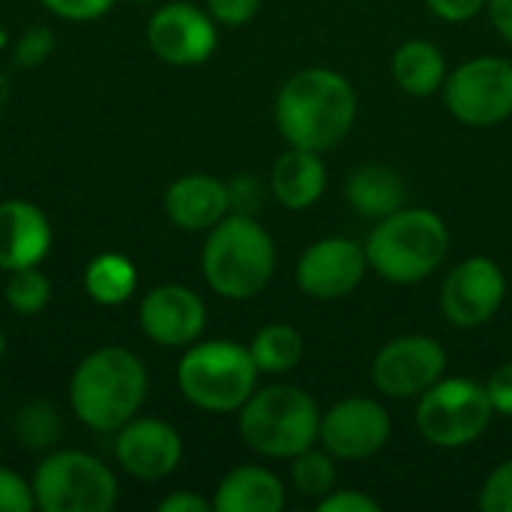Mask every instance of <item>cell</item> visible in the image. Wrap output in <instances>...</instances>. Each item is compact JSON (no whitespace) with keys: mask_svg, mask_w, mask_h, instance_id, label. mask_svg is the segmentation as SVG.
<instances>
[{"mask_svg":"<svg viewBox=\"0 0 512 512\" xmlns=\"http://www.w3.org/2000/svg\"><path fill=\"white\" fill-rule=\"evenodd\" d=\"M228 189H231V210L234 213H252L261 204V189H258L255 177H249V174H240L234 183H228Z\"/></svg>","mask_w":512,"mask_h":512,"instance_id":"cell-36","label":"cell"},{"mask_svg":"<svg viewBox=\"0 0 512 512\" xmlns=\"http://www.w3.org/2000/svg\"><path fill=\"white\" fill-rule=\"evenodd\" d=\"M477 507L483 512H512V459L501 462L480 486Z\"/></svg>","mask_w":512,"mask_h":512,"instance_id":"cell-28","label":"cell"},{"mask_svg":"<svg viewBox=\"0 0 512 512\" xmlns=\"http://www.w3.org/2000/svg\"><path fill=\"white\" fill-rule=\"evenodd\" d=\"M138 324L153 345L183 351L201 339L207 327V306L186 285H156L141 297Z\"/></svg>","mask_w":512,"mask_h":512,"instance_id":"cell-15","label":"cell"},{"mask_svg":"<svg viewBox=\"0 0 512 512\" xmlns=\"http://www.w3.org/2000/svg\"><path fill=\"white\" fill-rule=\"evenodd\" d=\"M447 111L471 126L489 129L512 117V60L498 54H480L456 66L444 87Z\"/></svg>","mask_w":512,"mask_h":512,"instance_id":"cell-9","label":"cell"},{"mask_svg":"<svg viewBox=\"0 0 512 512\" xmlns=\"http://www.w3.org/2000/svg\"><path fill=\"white\" fill-rule=\"evenodd\" d=\"M138 3H150V0H138Z\"/></svg>","mask_w":512,"mask_h":512,"instance_id":"cell-40","label":"cell"},{"mask_svg":"<svg viewBox=\"0 0 512 512\" xmlns=\"http://www.w3.org/2000/svg\"><path fill=\"white\" fill-rule=\"evenodd\" d=\"M318 512H381V504L360 489H333L321 501H315Z\"/></svg>","mask_w":512,"mask_h":512,"instance_id":"cell-31","label":"cell"},{"mask_svg":"<svg viewBox=\"0 0 512 512\" xmlns=\"http://www.w3.org/2000/svg\"><path fill=\"white\" fill-rule=\"evenodd\" d=\"M138 288V270L126 255L102 252L84 270V291L99 306H123Z\"/></svg>","mask_w":512,"mask_h":512,"instance_id":"cell-23","label":"cell"},{"mask_svg":"<svg viewBox=\"0 0 512 512\" xmlns=\"http://www.w3.org/2000/svg\"><path fill=\"white\" fill-rule=\"evenodd\" d=\"M258 366L249 345L231 339H207L183 348L177 363V387L189 405L207 414H237L258 390Z\"/></svg>","mask_w":512,"mask_h":512,"instance_id":"cell-6","label":"cell"},{"mask_svg":"<svg viewBox=\"0 0 512 512\" xmlns=\"http://www.w3.org/2000/svg\"><path fill=\"white\" fill-rule=\"evenodd\" d=\"M363 249L378 279L405 288L441 270L450 255V228L429 207H399L372 225Z\"/></svg>","mask_w":512,"mask_h":512,"instance_id":"cell-3","label":"cell"},{"mask_svg":"<svg viewBox=\"0 0 512 512\" xmlns=\"http://www.w3.org/2000/svg\"><path fill=\"white\" fill-rule=\"evenodd\" d=\"M345 198H348V204L354 207L357 216L378 222V219L396 213L399 207H405L408 186H405V177L396 168L381 165V162H366V165H357L348 174Z\"/></svg>","mask_w":512,"mask_h":512,"instance_id":"cell-21","label":"cell"},{"mask_svg":"<svg viewBox=\"0 0 512 512\" xmlns=\"http://www.w3.org/2000/svg\"><path fill=\"white\" fill-rule=\"evenodd\" d=\"M393 438L390 411L369 396H348L321 414L318 444L336 462H363L378 456Z\"/></svg>","mask_w":512,"mask_h":512,"instance_id":"cell-12","label":"cell"},{"mask_svg":"<svg viewBox=\"0 0 512 512\" xmlns=\"http://www.w3.org/2000/svg\"><path fill=\"white\" fill-rule=\"evenodd\" d=\"M486 393H489V402H492L495 414L510 417L512 420V360L501 363V366L489 375Z\"/></svg>","mask_w":512,"mask_h":512,"instance_id":"cell-34","label":"cell"},{"mask_svg":"<svg viewBox=\"0 0 512 512\" xmlns=\"http://www.w3.org/2000/svg\"><path fill=\"white\" fill-rule=\"evenodd\" d=\"M327 162L324 153L288 147L270 168V192L285 210L303 213L321 201L327 192Z\"/></svg>","mask_w":512,"mask_h":512,"instance_id":"cell-19","label":"cell"},{"mask_svg":"<svg viewBox=\"0 0 512 512\" xmlns=\"http://www.w3.org/2000/svg\"><path fill=\"white\" fill-rule=\"evenodd\" d=\"M3 300L12 315H39L51 303V282L39 267L12 270L3 288Z\"/></svg>","mask_w":512,"mask_h":512,"instance_id":"cell-27","label":"cell"},{"mask_svg":"<svg viewBox=\"0 0 512 512\" xmlns=\"http://www.w3.org/2000/svg\"><path fill=\"white\" fill-rule=\"evenodd\" d=\"M285 504V483L264 465L231 468L213 495L216 512H282Z\"/></svg>","mask_w":512,"mask_h":512,"instance_id":"cell-20","label":"cell"},{"mask_svg":"<svg viewBox=\"0 0 512 512\" xmlns=\"http://www.w3.org/2000/svg\"><path fill=\"white\" fill-rule=\"evenodd\" d=\"M273 120L288 147L330 153L354 129L357 90L348 75L330 66L300 69L279 87Z\"/></svg>","mask_w":512,"mask_h":512,"instance_id":"cell-1","label":"cell"},{"mask_svg":"<svg viewBox=\"0 0 512 512\" xmlns=\"http://www.w3.org/2000/svg\"><path fill=\"white\" fill-rule=\"evenodd\" d=\"M162 207L177 231L207 234L231 213V189L213 174H183L165 189Z\"/></svg>","mask_w":512,"mask_h":512,"instance_id":"cell-17","label":"cell"},{"mask_svg":"<svg viewBox=\"0 0 512 512\" xmlns=\"http://www.w3.org/2000/svg\"><path fill=\"white\" fill-rule=\"evenodd\" d=\"M114 435H117L114 456L120 468L135 480H147V483L165 480L183 462L180 432L159 417H132Z\"/></svg>","mask_w":512,"mask_h":512,"instance_id":"cell-16","label":"cell"},{"mask_svg":"<svg viewBox=\"0 0 512 512\" xmlns=\"http://www.w3.org/2000/svg\"><path fill=\"white\" fill-rule=\"evenodd\" d=\"M147 45L168 66H201L213 57L219 30L207 9L174 0L150 15Z\"/></svg>","mask_w":512,"mask_h":512,"instance_id":"cell-13","label":"cell"},{"mask_svg":"<svg viewBox=\"0 0 512 512\" xmlns=\"http://www.w3.org/2000/svg\"><path fill=\"white\" fill-rule=\"evenodd\" d=\"M369 273L366 249L354 237H321L297 261V288L321 303H333L360 288Z\"/></svg>","mask_w":512,"mask_h":512,"instance_id":"cell-14","label":"cell"},{"mask_svg":"<svg viewBox=\"0 0 512 512\" xmlns=\"http://www.w3.org/2000/svg\"><path fill=\"white\" fill-rule=\"evenodd\" d=\"M147 369L129 348H99L87 354L69 378L72 414L93 432H117L141 414L147 402Z\"/></svg>","mask_w":512,"mask_h":512,"instance_id":"cell-2","label":"cell"},{"mask_svg":"<svg viewBox=\"0 0 512 512\" xmlns=\"http://www.w3.org/2000/svg\"><path fill=\"white\" fill-rule=\"evenodd\" d=\"M429 12L447 24H465L471 18H477L480 12H486L489 0H426Z\"/></svg>","mask_w":512,"mask_h":512,"instance_id":"cell-33","label":"cell"},{"mask_svg":"<svg viewBox=\"0 0 512 512\" xmlns=\"http://www.w3.org/2000/svg\"><path fill=\"white\" fill-rule=\"evenodd\" d=\"M12 435L27 450H51L63 435L60 411L51 402H27L12 417Z\"/></svg>","mask_w":512,"mask_h":512,"instance_id":"cell-26","label":"cell"},{"mask_svg":"<svg viewBox=\"0 0 512 512\" xmlns=\"http://www.w3.org/2000/svg\"><path fill=\"white\" fill-rule=\"evenodd\" d=\"M51 252V222L33 204L21 198L0 201V270L39 267Z\"/></svg>","mask_w":512,"mask_h":512,"instance_id":"cell-18","label":"cell"},{"mask_svg":"<svg viewBox=\"0 0 512 512\" xmlns=\"http://www.w3.org/2000/svg\"><path fill=\"white\" fill-rule=\"evenodd\" d=\"M39 3L63 21H96L108 15L117 0H39Z\"/></svg>","mask_w":512,"mask_h":512,"instance_id":"cell-30","label":"cell"},{"mask_svg":"<svg viewBox=\"0 0 512 512\" xmlns=\"http://www.w3.org/2000/svg\"><path fill=\"white\" fill-rule=\"evenodd\" d=\"M51 45H54L51 42V33L42 30V27H33L30 33L21 36L18 48H15V60L21 66H36V63H42L51 54Z\"/></svg>","mask_w":512,"mask_h":512,"instance_id":"cell-35","label":"cell"},{"mask_svg":"<svg viewBox=\"0 0 512 512\" xmlns=\"http://www.w3.org/2000/svg\"><path fill=\"white\" fill-rule=\"evenodd\" d=\"M204 9L213 15L216 24L240 27V24H249L258 15L261 0H204Z\"/></svg>","mask_w":512,"mask_h":512,"instance_id":"cell-32","label":"cell"},{"mask_svg":"<svg viewBox=\"0 0 512 512\" xmlns=\"http://www.w3.org/2000/svg\"><path fill=\"white\" fill-rule=\"evenodd\" d=\"M36 510V498H33V486L30 480H24L21 474L0 468V512H33Z\"/></svg>","mask_w":512,"mask_h":512,"instance_id":"cell-29","label":"cell"},{"mask_svg":"<svg viewBox=\"0 0 512 512\" xmlns=\"http://www.w3.org/2000/svg\"><path fill=\"white\" fill-rule=\"evenodd\" d=\"M390 72H393V81L399 84V90H405L414 99H426V96L441 93V87L450 75L444 51L429 39L402 42L393 51Z\"/></svg>","mask_w":512,"mask_h":512,"instance_id":"cell-22","label":"cell"},{"mask_svg":"<svg viewBox=\"0 0 512 512\" xmlns=\"http://www.w3.org/2000/svg\"><path fill=\"white\" fill-rule=\"evenodd\" d=\"M495 420L486 384L474 378H441L417 396L414 423L426 444L438 450H462L477 444Z\"/></svg>","mask_w":512,"mask_h":512,"instance_id":"cell-7","label":"cell"},{"mask_svg":"<svg viewBox=\"0 0 512 512\" xmlns=\"http://www.w3.org/2000/svg\"><path fill=\"white\" fill-rule=\"evenodd\" d=\"M486 12H489L495 30L501 33V39L512 45V0H489Z\"/></svg>","mask_w":512,"mask_h":512,"instance_id":"cell-38","label":"cell"},{"mask_svg":"<svg viewBox=\"0 0 512 512\" xmlns=\"http://www.w3.org/2000/svg\"><path fill=\"white\" fill-rule=\"evenodd\" d=\"M507 300V273L489 255L459 261L441 285V312L459 330L486 327Z\"/></svg>","mask_w":512,"mask_h":512,"instance_id":"cell-11","label":"cell"},{"mask_svg":"<svg viewBox=\"0 0 512 512\" xmlns=\"http://www.w3.org/2000/svg\"><path fill=\"white\" fill-rule=\"evenodd\" d=\"M303 351H306L303 333L291 324H282V321L264 324L249 342V354H252L261 375L294 372L303 360Z\"/></svg>","mask_w":512,"mask_h":512,"instance_id":"cell-24","label":"cell"},{"mask_svg":"<svg viewBox=\"0 0 512 512\" xmlns=\"http://www.w3.org/2000/svg\"><path fill=\"white\" fill-rule=\"evenodd\" d=\"M237 429L243 444L258 456L291 462L318 444L321 408L303 387L270 384L258 387L237 411Z\"/></svg>","mask_w":512,"mask_h":512,"instance_id":"cell-5","label":"cell"},{"mask_svg":"<svg viewBox=\"0 0 512 512\" xmlns=\"http://www.w3.org/2000/svg\"><path fill=\"white\" fill-rule=\"evenodd\" d=\"M201 273L213 294L225 300H252L276 273V240L252 213L231 210L207 231Z\"/></svg>","mask_w":512,"mask_h":512,"instance_id":"cell-4","label":"cell"},{"mask_svg":"<svg viewBox=\"0 0 512 512\" xmlns=\"http://www.w3.org/2000/svg\"><path fill=\"white\" fill-rule=\"evenodd\" d=\"M213 501L195 495V492H171L159 501V512H210Z\"/></svg>","mask_w":512,"mask_h":512,"instance_id":"cell-37","label":"cell"},{"mask_svg":"<svg viewBox=\"0 0 512 512\" xmlns=\"http://www.w3.org/2000/svg\"><path fill=\"white\" fill-rule=\"evenodd\" d=\"M30 486L42 512H108L120 498L111 468L81 450L48 453L36 465Z\"/></svg>","mask_w":512,"mask_h":512,"instance_id":"cell-8","label":"cell"},{"mask_svg":"<svg viewBox=\"0 0 512 512\" xmlns=\"http://www.w3.org/2000/svg\"><path fill=\"white\" fill-rule=\"evenodd\" d=\"M288 480H291V489L300 495V498H312V501H321L327 492L336 489V459L318 444L297 453L291 459V468H288Z\"/></svg>","mask_w":512,"mask_h":512,"instance_id":"cell-25","label":"cell"},{"mask_svg":"<svg viewBox=\"0 0 512 512\" xmlns=\"http://www.w3.org/2000/svg\"><path fill=\"white\" fill-rule=\"evenodd\" d=\"M369 372L387 399H417L447 375V351L435 336H396L375 354Z\"/></svg>","mask_w":512,"mask_h":512,"instance_id":"cell-10","label":"cell"},{"mask_svg":"<svg viewBox=\"0 0 512 512\" xmlns=\"http://www.w3.org/2000/svg\"><path fill=\"white\" fill-rule=\"evenodd\" d=\"M3 354H6V336H3V330H0V363H3Z\"/></svg>","mask_w":512,"mask_h":512,"instance_id":"cell-39","label":"cell"}]
</instances>
